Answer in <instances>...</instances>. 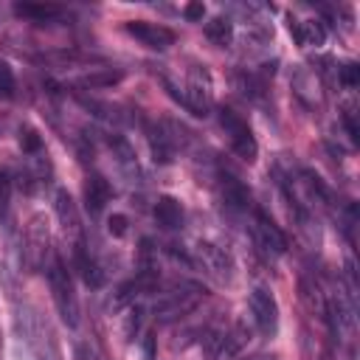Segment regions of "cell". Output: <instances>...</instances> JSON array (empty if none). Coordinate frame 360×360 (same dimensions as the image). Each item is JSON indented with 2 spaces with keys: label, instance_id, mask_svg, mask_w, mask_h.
Returning <instances> with one entry per match:
<instances>
[{
  "label": "cell",
  "instance_id": "cell-5",
  "mask_svg": "<svg viewBox=\"0 0 360 360\" xmlns=\"http://www.w3.org/2000/svg\"><path fill=\"white\" fill-rule=\"evenodd\" d=\"M219 127L225 129L231 149H233L242 160L253 163V160H256V155H259V146H256V138H253V132H250L248 121H245V118H239L233 110H219Z\"/></svg>",
  "mask_w": 360,
  "mask_h": 360
},
{
  "label": "cell",
  "instance_id": "cell-7",
  "mask_svg": "<svg viewBox=\"0 0 360 360\" xmlns=\"http://www.w3.org/2000/svg\"><path fill=\"white\" fill-rule=\"evenodd\" d=\"M191 262H194V267H202L217 284H228L231 281L233 264H231L228 253L222 248H217L214 242H197L191 248Z\"/></svg>",
  "mask_w": 360,
  "mask_h": 360
},
{
  "label": "cell",
  "instance_id": "cell-3",
  "mask_svg": "<svg viewBox=\"0 0 360 360\" xmlns=\"http://www.w3.org/2000/svg\"><path fill=\"white\" fill-rule=\"evenodd\" d=\"M202 295H205V287L202 284H197V281H180L174 287V292H169V295H163V298L155 301V318L163 321V323L166 321H177L183 315L194 312L197 304L202 301Z\"/></svg>",
  "mask_w": 360,
  "mask_h": 360
},
{
  "label": "cell",
  "instance_id": "cell-29",
  "mask_svg": "<svg viewBox=\"0 0 360 360\" xmlns=\"http://www.w3.org/2000/svg\"><path fill=\"white\" fill-rule=\"evenodd\" d=\"M236 82H239V90H242L245 96H250V98H262L264 87H262V82H259L256 76H250V73H239Z\"/></svg>",
  "mask_w": 360,
  "mask_h": 360
},
{
  "label": "cell",
  "instance_id": "cell-2",
  "mask_svg": "<svg viewBox=\"0 0 360 360\" xmlns=\"http://www.w3.org/2000/svg\"><path fill=\"white\" fill-rule=\"evenodd\" d=\"M45 273H48V287H51V295H53V304H56L59 318L70 329H76L79 326V301H76V292H73L70 273L65 270V264H62V259L56 253L48 259Z\"/></svg>",
  "mask_w": 360,
  "mask_h": 360
},
{
  "label": "cell",
  "instance_id": "cell-15",
  "mask_svg": "<svg viewBox=\"0 0 360 360\" xmlns=\"http://www.w3.org/2000/svg\"><path fill=\"white\" fill-rule=\"evenodd\" d=\"M290 31H292V39L304 48H321L326 42V28L321 20H304V22L290 20Z\"/></svg>",
  "mask_w": 360,
  "mask_h": 360
},
{
  "label": "cell",
  "instance_id": "cell-24",
  "mask_svg": "<svg viewBox=\"0 0 360 360\" xmlns=\"http://www.w3.org/2000/svg\"><path fill=\"white\" fill-rule=\"evenodd\" d=\"M141 323H143V307H138V304L127 307V315H124V338L132 340L138 335Z\"/></svg>",
  "mask_w": 360,
  "mask_h": 360
},
{
  "label": "cell",
  "instance_id": "cell-16",
  "mask_svg": "<svg viewBox=\"0 0 360 360\" xmlns=\"http://www.w3.org/2000/svg\"><path fill=\"white\" fill-rule=\"evenodd\" d=\"M298 290H301V301L307 304V309L312 315H318L321 321H326V295H323L321 284L315 278H309V276H301Z\"/></svg>",
  "mask_w": 360,
  "mask_h": 360
},
{
  "label": "cell",
  "instance_id": "cell-12",
  "mask_svg": "<svg viewBox=\"0 0 360 360\" xmlns=\"http://www.w3.org/2000/svg\"><path fill=\"white\" fill-rule=\"evenodd\" d=\"M70 256H73V267H76L79 278H82L87 287H101V284H104V270H101L98 262L87 253L84 239H79V242L70 245Z\"/></svg>",
  "mask_w": 360,
  "mask_h": 360
},
{
  "label": "cell",
  "instance_id": "cell-14",
  "mask_svg": "<svg viewBox=\"0 0 360 360\" xmlns=\"http://www.w3.org/2000/svg\"><path fill=\"white\" fill-rule=\"evenodd\" d=\"M155 219H158V225L166 228V231H177V228H183L186 214H183L180 200H174V197H169V194L158 197V200H155Z\"/></svg>",
  "mask_w": 360,
  "mask_h": 360
},
{
  "label": "cell",
  "instance_id": "cell-27",
  "mask_svg": "<svg viewBox=\"0 0 360 360\" xmlns=\"http://www.w3.org/2000/svg\"><path fill=\"white\" fill-rule=\"evenodd\" d=\"M8 208H11V177L0 169V222L8 219Z\"/></svg>",
  "mask_w": 360,
  "mask_h": 360
},
{
  "label": "cell",
  "instance_id": "cell-31",
  "mask_svg": "<svg viewBox=\"0 0 360 360\" xmlns=\"http://www.w3.org/2000/svg\"><path fill=\"white\" fill-rule=\"evenodd\" d=\"M155 354H158V338H155V332H146L143 340H141V357L155 360Z\"/></svg>",
  "mask_w": 360,
  "mask_h": 360
},
{
  "label": "cell",
  "instance_id": "cell-35",
  "mask_svg": "<svg viewBox=\"0 0 360 360\" xmlns=\"http://www.w3.org/2000/svg\"><path fill=\"white\" fill-rule=\"evenodd\" d=\"M0 349H3V338H0Z\"/></svg>",
  "mask_w": 360,
  "mask_h": 360
},
{
  "label": "cell",
  "instance_id": "cell-17",
  "mask_svg": "<svg viewBox=\"0 0 360 360\" xmlns=\"http://www.w3.org/2000/svg\"><path fill=\"white\" fill-rule=\"evenodd\" d=\"M146 138H149V149H152V158H155V163H172L174 160V143L169 141V135L163 132V124L160 127H155V124H149L146 127Z\"/></svg>",
  "mask_w": 360,
  "mask_h": 360
},
{
  "label": "cell",
  "instance_id": "cell-9",
  "mask_svg": "<svg viewBox=\"0 0 360 360\" xmlns=\"http://www.w3.org/2000/svg\"><path fill=\"white\" fill-rule=\"evenodd\" d=\"M253 239L267 253H276V256L287 253V236H284V231L262 208H253Z\"/></svg>",
  "mask_w": 360,
  "mask_h": 360
},
{
  "label": "cell",
  "instance_id": "cell-8",
  "mask_svg": "<svg viewBox=\"0 0 360 360\" xmlns=\"http://www.w3.org/2000/svg\"><path fill=\"white\" fill-rule=\"evenodd\" d=\"M250 315H253V321H256L262 335H267V338L276 335V329H278V304H276L270 290L256 287L250 292Z\"/></svg>",
  "mask_w": 360,
  "mask_h": 360
},
{
  "label": "cell",
  "instance_id": "cell-34",
  "mask_svg": "<svg viewBox=\"0 0 360 360\" xmlns=\"http://www.w3.org/2000/svg\"><path fill=\"white\" fill-rule=\"evenodd\" d=\"M248 360H276V354H253V357H248Z\"/></svg>",
  "mask_w": 360,
  "mask_h": 360
},
{
  "label": "cell",
  "instance_id": "cell-6",
  "mask_svg": "<svg viewBox=\"0 0 360 360\" xmlns=\"http://www.w3.org/2000/svg\"><path fill=\"white\" fill-rule=\"evenodd\" d=\"M51 236H48V219L42 214H34L25 231V259L31 270H42L48 267L51 259Z\"/></svg>",
  "mask_w": 360,
  "mask_h": 360
},
{
  "label": "cell",
  "instance_id": "cell-19",
  "mask_svg": "<svg viewBox=\"0 0 360 360\" xmlns=\"http://www.w3.org/2000/svg\"><path fill=\"white\" fill-rule=\"evenodd\" d=\"M14 14L34 20V22H45V20L62 17V6H56V3H14Z\"/></svg>",
  "mask_w": 360,
  "mask_h": 360
},
{
  "label": "cell",
  "instance_id": "cell-25",
  "mask_svg": "<svg viewBox=\"0 0 360 360\" xmlns=\"http://www.w3.org/2000/svg\"><path fill=\"white\" fill-rule=\"evenodd\" d=\"M20 149H22L25 155H39V152H42V138H39V132L31 129V127H22V129H20Z\"/></svg>",
  "mask_w": 360,
  "mask_h": 360
},
{
  "label": "cell",
  "instance_id": "cell-21",
  "mask_svg": "<svg viewBox=\"0 0 360 360\" xmlns=\"http://www.w3.org/2000/svg\"><path fill=\"white\" fill-rule=\"evenodd\" d=\"M124 79V70H112V68H96L90 73H84L79 79L82 87H112Z\"/></svg>",
  "mask_w": 360,
  "mask_h": 360
},
{
  "label": "cell",
  "instance_id": "cell-10",
  "mask_svg": "<svg viewBox=\"0 0 360 360\" xmlns=\"http://www.w3.org/2000/svg\"><path fill=\"white\" fill-rule=\"evenodd\" d=\"M127 34L129 37H135V39H141L146 48H152V51H166L169 45H174V31L172 28H166V25H158V22H143V20H129L127 25Z\"/></svg>",
  "mask_w": 360,
  "mask_h": 360
},
{
  "label": "cell",
  "instance_id": "cell-4",
  "mask_svg": "<svg viewBox=\"0 0 360 360\" xmlns=\"http://www.w3.org/2000/svg\"><path fill=\"white\" fill-rule=\"evenodd\" d=\"M183 98H186V110L191 115L205 118L211 112V107H214V84H211V73L202 65H194L188 70V82H186Z\"/></svg>",
  "mask_w": 360,
  "mask_h": 360
},
{
  "label": "cell",
  "instance_id": "cell-26",
  "mask_svg": "<svg viewBox=\"0 0 360 360\" xmlns=\"http://www.w3.org/2000/svg\"><path fill=\"white\" fill-rule=\"evenodd\" d=\"M338 82H340L343 87L354 90V87L360 84V65H357V62H346V65H340V68H338Z\"/></svg>",
  "mask_w": 360,
  "mask_h": 360
},
{
  "label": "cell",
  "instance_id": "cell-13",
  "mask_svg": "<svg viewBox=\"0 0 360 360\" xmlns=\"http://www.w3.org/2000/svg\"><path fill=\"white\" fill-rule=\"evenodd\" d=\"M110 197H112V186L101 174H87V180H84V205L93 217L104 211Z\"/></svg>",
  "mask_w": 360,
  "mask_h": 360
},
{
  "label": "cell",
  "instance_id": "cell-33",
  "mask_svg": "<svg viewBox=\"0 0 360 360\" xmlns=\"http://www.w3.org/2000/svg\"><path fill=\"white\" fill-rule=\"evenodd\" d=\"M340 118H343V127H346V132H349V138H352V143H357V132H360V129H357V121H354V112H352V110H343V115H340Z\"/></svg>",
  "mask_w": 360,
  "mask_h": 360
},
{
  "label": "cell",
  "instance_id": "cell-20",
  "mask_svg": "<svg viewBox=\"0 0 360 360\" xmlns=\"http://www.w3.org/2000/svg\"><path fill=\"white\" fill-rule=\"evenodd\" d=\"M107 143L112 149V158L121 163V169L129 172V174H138V158H135V149L129 146V141L121 138V135H110Z\"/></svg>",
  "mask_w": 360,
  "mask_h": 360
},
{
  "label": "cell",
  "instance_id": "cell-30",
  "mask_svg": "<svg viewBox=\"0 0 360 360\" xmlns=\"http://www.w3.org/2000/svg\"><path fill=\"white\" fill-rule=\"evenodd\" d=\"M127 225H129V219H127L124 214H112V217L107 219V231H110V236H115V239H121V236L127 233Z\"/></svg>",
  "mask_w": 360,
  "mask_h": 360
},
{
  "label": "cell",
  "instance_id": "cell-22",
  "mask_svg": "<svg viewBox=\"0 0 360 360\" xmlns=\"http://www.w3.org/2000/svg\"><path fill=\"white\" fill-rule=\"evenodd\" d=\"M143 292V287L138 284V278H129V281H124L115 292H112V298H110V309H127V307H132L135 304V298Z\"/></svg>",
  "mask_w": 360,
  "mask_h": 360
},
{
  "label": "cell",
  "instance_id": "cell-11",
  "mask_svg": "<svg viewBox=\"0 0 360 360\" xmlns=\"http://www.w3.org/2000/svg\"><path fill=\"white\" fill-rule=\"evenodd\" d=\"M53 211L59 217V225L65 231V236L73 242L84 239V231H82V219H79V208L73 202V197L68 194V188H56V197H53Z\"/></svg>",
  "mask_w": 360,
  "mask_h": 360
},
{
  "label": "cell",
  "instance_id": "cell-32",
  "mask_svg": "<svg viewBox=\"0 0 360 360\" xmlns=\"http://www.w3.org/2000/svg\"><path fill=\"white\" fill-rule=\"evenodd\" d=\"M183 17L188 20V22H200L202 17H205V6L202 3H186V8H183Z\"/></svg>",
  "mask_w": 360,
  "mask_h": 360
},
{
  "label": "cell",
  "instance_id": "cell-1",
  "mask_svg": "<svg viewBox=\"0 0 360 360\" xmlns=\"http://www.w3.org/2000/svg\"><path fill=\"white\" fill-rule=\"evenodd\" d=\"M14 332H17V343L28 349V360H56V343H53V332L48 329V323L39 318V312L34 307H20L14 312Z\"/></svg>",
  "mask_w": 360,
  "mask_h": 360
},
{
  "label": "cell",
  "instance_id": "cell-28",
  "mask_svg": "<svg viewBox=\"0 0 360 360\" xmlns=\"http://www.w3.org/2000/svg\"><path fill=\"white\" fill-rule=\"evenodd\" d=\"M14 90H17V82H14V70L0 62V98H14Z\"/></svg>",
  "mask_w": 360,
  "mask_h": 360
},
{
  "label": "cell",
  "instance_id": "cell-23",
  "mask_svg": "<svg viewBox=\"0 0 360 360\" xmlns=\"http://www.w3.org/2000/svg\"><path fill=\"white\" fill-rule=\"evenodd\" d=\"M205 37L217 45H228L233 39V22L228 17H214L205 22Z\"/></svg>",
  "mask_w": 360,
  "mask_h": 360
},
{
  "label": "cell",
  "instance_id": "cell-18",
  "mask_svg": "<svg viewBox=\"0 0 360 360\" xmlns=\"http://www.w3.org/2000/svg\"><path fill=\"white\" fill-rule=\"evenodd\" d=\"M222 200H225V205H228L231 211H248V208H253L250 191H248L236 177H231V174L222 177Z\"/></svg>",
  "mask_w": 360,
  "mask_h": 360
}]
</instances>
